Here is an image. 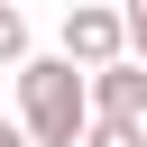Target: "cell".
I'll return each mask as SVG.
<instances>
[{"mask_svg": "<svg viewBox=\"0 0 147 147\" xmlns=\"http://www.w3.org/2000/svg\"><path fill=\"white\" fill-rule=\"evenodd\" d=\"M92 119H147V64L138 55H119V64L92 74Z\"/></svg>", "mask_w": 147, "mask_h": 147, "instance_id": "3957f363", "label": "cell"}, {"mask_svg": "<svg viewBox=\"0 0 147 147\" xmlns=\"http://www.w3.org/2000/svg\"><path fill=\"white\" fill-rule=\"evenodd\" d=\"M129 55L147 64V9H129Z\"/></svg>", "mask_w": 147, "mask_h": 147, "instance_id": "8992f818", "label": "cell"}, {"mask_svg": "<svg viewBox=\"0 0 147 147\" xmlns=\"http://www.w3.org/2000/svg\"><path fill=\"white\" fill-rule=\"evenodd\" d=\"M119 9H147V0H119Z\"/></svg>", "mask_w": 147, "mask_h": 147, "instance_id": "ba28073f", "label": "cell"}, {"mask_svg": "<svg viewBox=\"0 0 147 147\" xmlns=\"http://www.w3.org/2000/svg\"><path fill=\"white\" fill-rule=\"evenodd\" d=\"M0 64H28V18H18V0H0Z\"/></svg>", "mask_w": 147, "mask_h": 147, "instance_id": "5b68a950", "label": "cell"}, {"mask_svg": "<svg viewBox=\"0 0 147 147\" xmlns=\"http://www.w3.org/2000/svg\"><path fill=\"white\" fill-rule=\"evenodd\" d=\"M18 129L37 147H83V129H92V74L74 55H28L18 64Z\"/></svg>", "mask_w": 147, "mask_h": 147, "instance_id": "6da1fadb", "label": "cell"}, {"mask_svg": "<svg viewBox=\"0 0 147 147\" xmlns=\"http://www.w3.org/2000/svg\"><path fill=\"white\" fill-rule=\"evenodd\" d=\"M0 147H37V138H28V129H18V119H0Z\"/></svg>", "mask_w": 147, "mask_h": 147, "instance_id": "52a82bcc", "label": "cell"}, {"mask_svg": "<svg viewBox=\"0 0 147 147\" xmlns=\"http://www.w3.org/2000/svg\"><path fill=\"white\" fill-rule=\"evenodd\" d=\"M83 147H147V119H92Z\"/></svg>", "mask_w": 147, "mask_h": 147, "instance_id": "277c9868", "label": "cell"}, {"mask_svg": "<svg viewBox=\"0 0 147 147\" xmlns=\"http://www.w3.org/2000/svg\"><path fill=\"white\" fill-rule=\"evenodd\" d=\"M64 55H74L83 74L119 64V55H129V9H101V0H74V9H64Z\"/></svg>", "mask_w": 147, "mask_h": 147, "instance_id": "7a4b0ae2", "label": "cell"}]
</instances>
